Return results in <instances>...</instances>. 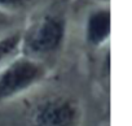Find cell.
I'll list each match as a JSON object with an SVG mask.
<instances>
[{"mask_svg": "<svg viewBox=\"0 0 132 126\" xmlns=\"http://www.w3.org/2000/svg\"><path fill=\"white\" fill-rule=\"evenodd\" d=\"M45 68L27 56L14 58L0 70V103L12 99L42 81Z\"/></svg>", "mask_w": 132, "mask_h": 126, "instance_id": "obj_1", "label": "cell"}, {"mask_svg": "<svg viewBox=\"0 0 132 126\" xmlns=\"http://www.w3.org/2000/svg\"><path fill=\"white\" fill-rule=\"evenodd\" d=\"M13 16L11 13H7V12H3L0 11V33L9 29L12 25H13Z\"/></svg>", "mask_w": 132, "mask_h": 126, "instance_id": "obj_7", "label": "cell"}, {"mask_svg": "<svg viewBox=\"0 0 132 126\" xmlns=\"http://www.w3.org/2000/svg\"><path fill=\"white\" fill-rule=\"evenodd\" d=\"M38 3V0H0V11L7 13H17L25 11Z\"/></svg>", "mask_w": 132, "mask_h": 126, "instance_id": "obj_6", "label": "cell"}, {"mask_svg": "<svg viewBox=\"0 0 132 126\" xmlns=\"http://www.w3.org/2000/svg\"><path fill=\"white\" fill-rule=\"evenodd\" d=\"M22 40L23 38L20 33L0 38V70L16 58V55L22 46Z\"/></svg>", "mask_w": 132, "mask_h": 126, "instance_id": "obj_5", "label": "cell"}, {"mask_svg": "<svg viewBox=\"0 0 132 126\" xmlns=\"http://www.w3.org/2000/svg\"><path fill=\"white\" fill-rule=\"evenodd\" d=\"M82 118L78 103L66 96L42 100L29 117V126H79Z\"/></svg>", "mask_w": 132, "mask_h": 126, "instance_id": "obj_3", "label": "cell"}, {"mask_svg": "<svg viewBox=\"0 0 132 126\" xmlns=\"http://www.w3.org/2000/svg\"><path fill=\"white\" fill-rule=\"evenodd\" d=\"M110 34V11L100 8L93 11L86 24V38L93 46L102 44Z\"/></svg>", "mask_w": 132, "mask_h": 126, "instance_id": "obj_4", "label": "cell"}, {"mask_svg": "<svg viewBox=\"0 0 132 126\" xmlns=\"http://www.w3.org/2000/svg\"><path fill=\"white\" fill-rule=\"evenodd\" d=\"M66 34V21L62 16H45L31 31L26 40H22L23 48L30 53V58L39 61V57H47L60 49Z\"/></svg>", "mask_w": 132, "mask_h": 126, "instance_id": "obj_2", "label": "cell"}]
</instances>
